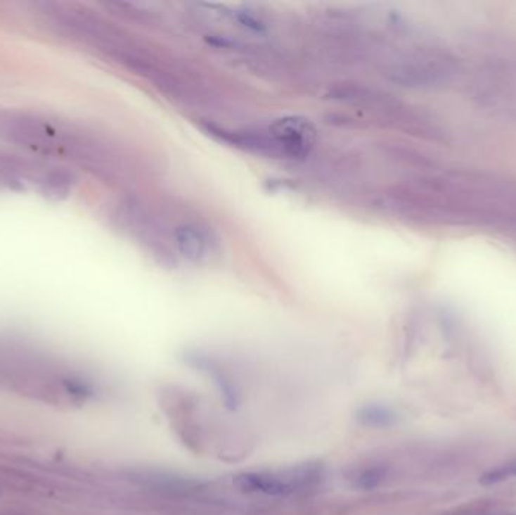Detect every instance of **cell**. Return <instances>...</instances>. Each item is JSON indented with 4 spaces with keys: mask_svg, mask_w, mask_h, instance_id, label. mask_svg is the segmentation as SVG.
<instances>
[{
    "mask_svg": "<svg viewBox=\"0 0 516 515\" xmlns=\"http://www.w3.org/2000/svg\"><path fill=\"white\" fill-rule=\"evenodd\" d=\"M320 478L317 469L313 467H299L284 473H271V471H254L245 473L237 476V487L247 492L264 494V496L283 497L290 496L302 488L311 487Z\"/></svg>",
    "mask_w": 516,
    "mask_h": 515,
    "instance_id": "cell-5",
    "label": "cell"
},
{
    "mask_svg": "<svg viewBox=\"0 0 516 515\" xmlns=\"http://www.w3.org/2000/svg\"><path fill=\"white\" fill-rule=\"evenodd\" d=\"M359 419L370 426H389L397 420V414L394 409H391L384 405H368L361 411Z\"/></svg>",
    "mask_w": 516,
    "mask_h": 515,
    "instance_id": "cell-7",
    "label": "cell"
},
{
    "mask_svg": "<svg viewBox=\"0 0 516 515\" xmlns=\"http://www.w3.org/2000/svg\"><path fill=\"white\" fill-rule=\"evenodd\" d=\"M0 388L59 402L89 395L85 381L70 375L65 366L13 343H0Z\"/></svg>",
    "mask_w": 516,
    "mask_h": 515,
    "instance_id": "cell-2",
    "label": "cell"
},
{
    "mask_svg": "<svg viewBox=\"0 0 516 515\" xmlns=\"http://www.w3.org/2000/svg\"><path fill=\"white\" fill-rule=\"evenodd\" d=\"M269 130L280 146L284 159L305 160L317 144V130L305 118L287 117L273 121Z\"/></svg>",
    "mask_w": 516,
    "mask_h": 515,
    "instance_id": "cell-6",
    "label": "cell"
},
{
    "mask_svg": "<svg viewBox=\"0 0 516 515\" xmlns=\"http://www.w3.org/2000/svg\"><path fill=\"white\" fill-rule=\"evenodd\" d=\"M171 242L175 255L197 266L213 265L222 254L218 233L198 218H184L172 225Z\"/></svg>",
    "mask_w": 516,
    "mask_h": 515,
    "instance_id": "cell-4",
    "label": "cell"
},
{
    "mask_svg": "<svg viewBox=\"0 0 516 515\" xmlns=\"http://www.w3.org/2000/svg\"><path fill=\"white\" fill-rule=\"evenodd\" d=\"M0 141L34 158L75 165L105 180L117 182L127 176L129 162L110 142L38 113L0 108Z\"/></svg>",
    "mask_w": 516,
    "mask_h": 515,
    "instance_id": "cell-1",
    "label": "cell"
},
{
    "mask_svg": "<svg viewBox=\"0 0 516 515\" xmlns=\"http://www.w3.org/2000/svg\"><path fill=\"white\" fill-rule=\"evenodd\" d=\"M513 478H516V458L503 462L498 467L484 471L480 476V483H483V485H495V483Z\"/></svg>",
    "mask_w": 516,
    "mask_h": 515,
    "instance_id": "cell-8",
    "label": "cell"
},
{
    "mask_svg": "<svg viewBox=\"0 0 516 515\" xmlns=\"http://www.w3.org/2000/svg\"><path fill=\"white\" fill-rule=\"evenodd\" d=\"M73 186L75 176L65 167L0 150V191L34 192L59 200L67 197Z\"/></svg>",
    "mask_w": 516,
    "mask_h": 515,
    "instance_id": "cell-3",
    "label": "cell"
}]
</instances>
